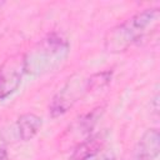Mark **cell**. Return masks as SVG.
I'll use <instances>...</instances> for the list:
<instances>
[{
    "mask_svg": "<svg viewBox=\"0 0 160 160\" xmlns=\"http://www.w3.org/2000/svg\"><path fill=\"white\" fill-rule=\"evenodd\" d=\"M159 99V95H155V98H154V101H152V104H154V111H155V114H158V110H159V105H158V100Z\"/></svg>",
    "mask_w": 160,
    "mask_h": 160,
    "instance_id": "cell-11",
    "label": "cell"
},
{
    "mask_svg": "<svg viewBox=\"0 0 160 160\" xmlns=\"http://www.w3.org/2000/svg\"><path fill=\"white\" fill-rule=\"evenodd\" d=\"M160 150V132L156 128L148 129L124 160H155Z\"/></svg>",
    "mask_w": 160,
    "mask_h": 160,
    "instance_id": "cell-6",
    "label": "cell"
},
{
    "mask_svg": "<svg viewBox=\"0 0 160 160\" xmlns=\"http://www.w3.org/2000/svg\"><path fill=\"white\" fill-rule=\"evenodd\" d=\"M24 69V54H14L0 65V100L11 96L21 85Z\"/></svg>",
    "mask_w": 160,
    "mask_h": 160,
    "instance_id": "cell-5",
    "label": "cell"
},
{
    "mask_svg": "<svg viewBox=\"0 0 160 160\" xmlns=\"http://www.w3.org/2000/svg\"><path fill=\"white\" fill-rule=\"evenodd\" d=\"M0 160H9V154L2 146H0Z\"/></svg>",
    "mask_w": 160,
    "mask_h": 160,
    "instance_id": "cell-10",
    "label": "cell"
},
{
    "mask_svg": "<svg viewBox=\"0 0 160 160\" xmlns=\"http://www.w3.org/2000/svg\"><path fill=\"white\" fill-rule=\"evenodd\" d=\"M70 54L69 41L58 32L48 34L24 54L25 74L41 76L56 71Z\"/></svg>",
    "mask_w": 160,
    "mask_h": 160,
    "instance_id": "cell-2",
    "label": "cell"
},
{
    "mask_svg": "<svg viewBox=\"0 0 160 160\" xmlns=\"http://www.w3.org/2000/svg\"><path fill=\"white\" fill-rule=\"evenodd\" d=\"M94 91L90 81V76L81 74H74L66 82L56 91L49 104V112L52 118H59L66 114L78 101H80L86 94Z\"/></svg>",
    "mask_w": 160,
    "mask_h": 160,
    "instance_id": "cell-3",
    "label": "cell"
},
{
    "mask_svg": "<svg viewBox=\"0 0 160 160\" xmlns=\"http://www.w3.org/2000/svg\"><path fill=\"white\" fill-rule=\"evenodd\" d=\"M105 140H106V138H105L104 132H99L95 135L92 134L88 140H85L84 142H81L72 150L71 160H82L88 155L98 151L99 149L104 148Z\"/></svg>",
    "mask_w": 160,
    "mask_h": 160,
    "instance_id": "cell-8",
    "label": "cell"
},
{
    "mask_svg": "<svg viewBox=\"0 0 160 160\" xmlns=\"http://www.w3.org/2000/svg\"><path fill=\"white\" fill-rule=\"evenodd\" d=\"M42 126V119L32 112L22 114L18 118L15 129H16V136L21 141H29L34 139L38 132L41 130Z\"/></svg>",
    "mask_w": 160,
    "mask_h": 160,
    "instance_id": "cell-7",
    "label": "cell"
},
{
    "mask_svg": "<svg viewBox=\"0 0 160 160\" xmlns=\"http://www.w3.org/2000/svg\"><path fill=\"white\" fill-rule=\"evenodd\" d=\"M104 115V106H98L91 111L82 114L74 119L72 122L68 125V128L59 136V149L61 151L74 150L78 145L88 140Z\"/></svg>",
    "mask_w": 160,
    "mask_h": 160,
    "instance_id": "cell-4",
    "label": "cell"
},
{
    "mask_svg": "<svg viewBox=\"0 0 160 160\" xmlns=\"http://www.w3.org/2000/svg\"><path fill=\"white\" fill-rule=\"evenodd\" d=\"M160 20L158 8L144 9L111 28L104 36V49L109 54H120L145 39L154 31Z\"/></svg>",
    "mask_w": 160,
    "mask_h": 160,
    "instance_id": "cell-1",
    "label": "cell"
},
{
    "mask_svg": "<svg viewBox=\"0 0 160 160\" xmlns=\"http://www.w3.org/2000/svg\"><path fill=\"white\" fill-rule=\"evenodd\" d=\"M82 160H116V159H115L114 152H112L111 150L105 149V146H104V148L99 149L98 151H95V152L88 155V156L84 158Z\"/></svg>",
    "mask_w": 160,
    "mask_h": 160,
    "instance_id": "cell-9",
    "label": "cell"
}]
</instances>
